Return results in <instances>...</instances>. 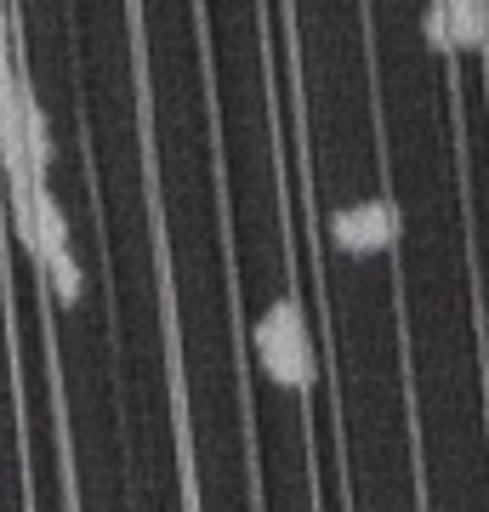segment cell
I'll return each instance as SVG.
<instances>
[{"label": "cell", "mask_w": 489, "mask_h": 512, "mask_svg": "<svg viewBox=\"0 0 489 512\" xmlns=\"http://www.w3.org/2000/svg\"><path fill=\"white\" fill-rule=\"evenodd\" d=\"M0 52H12V18H6V0H0Z\"/></svg>", "instance_id": "277c9868"}, {"label": "cell", "mask_w": 489, "mask_h": 512, "mask_svg": "<svg viewBox=\"0 0 489 512\" xmlns=\"http://www.w3.org/2000/svg\"><path fill=\"white\" fill-rule=\"evenodd\" d=\"M251 353L262 376L285 393H308L319 382V353H313V330H308V313L296 296H279L262 319L251 325Z\"/></svg>", "instance_id": "6da1fadb"}, {"label": "cell", "mask_w": 489, "mask_h": 512, "mask_svg": "<svg viewBox=\"0 0 489 512\" xmlns=\"http://www.w3.org/2000/svg\"><path fill=\"white\" fill-rule=\"evenodd\" d=\"M330 245L347 256H381V251H393L404 234V217H399V205L393 200H353L342 205V211H330Z\"/></svg>", "instance_id": "7a4b0ae2"}, {"label": "cell", "mask_w": 489, "mask_h": 512, "mask_svg": "<svg viewBox=\"0 0 489 512\" xmlns=\"http://www.w3.org/2000/svg\"><path fill=\"white\" fill-rule=\"evenodd\" d=\"M421 35L433 52H478L489 40V6L484 0H427Z\"/></svg>", "instance_id": "3957f363"}]
</instances>
